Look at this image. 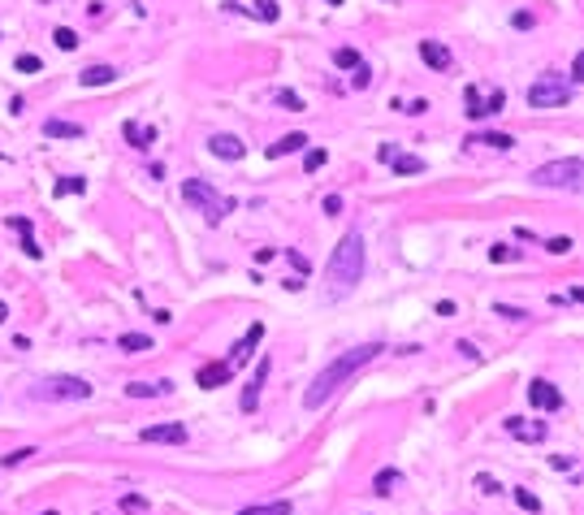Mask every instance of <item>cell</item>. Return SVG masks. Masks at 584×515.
<instances>
[{
  "label": "cell",
  "instance_id": "60d3db41",
  "mask_svg": "<svg viewBox=\"0 0 584 515\" xmlns=\"http://www.w3.org/2000/svg\"><path fill=\"white\" fill-rule=\"evenodd\" d=\"M572 83H584V52H576L572 61Z\"/></svg>",
  "mask_w": 584,
  "mask_h": 515
},
{
  "label": "cell",
  "instance_id": "3957f363",
  "mask_svg": "<svg viewBox=\"0 0 584 515\" xmlns=\"http://www.w3.org/2000/svg\"><path fill=\"white\" fill-rule=\"evenodd\" d=\"M532 182L541 186H558V191H580L584 186V160L580 156H567V160H549L532 173Z\"/></svg>",
  "mask_w": 584,
  "mask_h": 515
},
{
  "label": "cell",
  "instance_id": "277c9868",
  "mask_svg": "<svg viewBox=\"0 0 584 515\" xmlns=\"http://www.w3.org/2000/svg\"><path fill=\"white\" fill-rule=\"evenodd\" d=\"M182 200H186L191 208H199V213H204L208 221H213V225H217V221L234 208V200L217 195V191L208 186V182H199V178H186V182H182Z\"/></svg>",
  "mask_w": 584,
  "mask_h": 515
},
{
  "label": "cell",
  "instance_id": "7402d4cb",
  "mask_svg": "<svg viewBox=\"0 0 584 515\" xmlns=\"http://www.w3.org/2000/svg\"><path fill=\"white\" fill-rule=\"evenodd\" d=\"M251 18H260V22H278L282 18V9H278V0H255V9H247Z\"/></svg>",
  "mask_w": 584,
  "mask_h": 515
},
{
  "label": "cell",
  "instance_id": "5b68a950",
  "mask_svg": "<svg viewBox=\"0 0 584 515\" xmlns=\"http://www.w3.org/2000/svg\"><path fill=\"white\" fill-rule=\"evenodd\" d=\"M26 398L35 403H57V398H91V385L83 377H43L26 390Z\"/></svg>",
  "mask_w": 584,
  "mask_h": 515
},
{
  "label": "cell",
  "instance_id": "d6986e66",
  "mask_svg": "<svg viewBox=\"0 0 584 515\" xmlns=\"http://www.w3.org/2000/svg\"><path fill=\"white\" fill-rule=\"evenodd\" d=\"M467 143H485V148H498V152L515 148V139H511V135H502V130H480V135H472Z\"/></svg>",
  "mask_w": 584,
  "mask_h": 515
},
{
  "label": "cell",
  "instance_id": "1f68e13d",
  "mask_svg": "<svg viewBox=\"0 0 584 515\" xmlns=\"http://www.w3.org/2000/svg\"><path fill=\"white\" fill-rule=\"evenodd\" d=\"M489 260H494V264H511V260H515V247L494 243V247H489Z\"/></svg>",
  "mask_w": 584,
  "mask_h": 515
},
{
  "label": "cell",
  "instance_id": "4fadbf2b",
  "mask_svg": "<svg viewBox=\"0 0 584 515\" xmlns=\"http://www.w3.org/2000/svg\"><path fill=\"white\" fill-rule=\"evenodd\" d=\"M230 373H234V368L225 364V360H213V364H199L195 381H199L204 390H217V385H225V381H230Z\"/></svg>",
  "mask_w": 584,
  "mask_h": 515
},
{
  "label": "cell",
  "instance_id": "9a60e30c",
  "mask_svg": "<svg viewBox=\"0 0 584 515\" xmlns=\"http://www.w3.org/2000/svg\"><path fill=\"white\" fill-rule=\"evenodd\" d=\"M43 135H48V139H78V135H83V126H78V122H65V117H48V122H43Z\"/></svg>",
  "mask_w": 584,
  "mask_h": 515
},
{
  "label": "cell",
  "instance_id": "ba28073f",
  "mask_svg": "<svg viewBox=\"0 0 584 515\" xmlns=\"http://www.w3.org/2000/svg\"><path fill=\"white\" fill-rule=\"evenodd\" d=\"M269 368H273V360H269V356L255 364V373H251V381H247V390H242V398H238V407H242V411H255V407H260V390H264V381H269Z\"/></svg>",
  "mask_w": 584,
  "mask_h": 515
},
{
  "label": "cell",
  "instance_id": "8992f818",
  "mask_svg": "<svg viewBox=\"0 0 584 515\" xmlns=\"http://www.w3.org/2000/svg\"><path fill=\"white\" fill-rule=\"evenodd\" d=\"M572 100V83H558V78H537L528 87V104L532 108H563Z\"/></svg>",
  "mask_w": 584,
  "mask_h": 515
},
{
  "label": "cell",
  "instance_id": "b9f144b4",
  "mask_svg": "<svg viewBox=\"0 0 584 515\" xmlns=\"http://www.w3.org/2000/svg\"><path fill=\"white\" fill-rule=\"evenodd\" d=\"M398 148H394V143H377V160H381V165H389V156H394Z\"/></svg>",
  "mask_w": 584,
  "mask_h": 515
},
{
  "label": "cell",
  "instance_id": "7c38bea8",
  "mask_svg": "<svg viewBox=\"0 0 584 515\" xmlns=\"http://www.w3.org/2000/svg\"><path fill=\"white\" fill-rule=\"evenodd\" d=\"M260 338H264V325L255 320V325H251V329L234 342V351H230V360H225V364H230V368H234V364H247V360H251V351L260 347Z\"/></svg>",
  "mask_w": 584,
  "mask_h": 515
},
{
  "label": "cell",
  "instance_id": "52a82bcc",
  "mask_svg": "<svg viewBox=\"0 0 584 515\" xmlns=\"http://www.w3.org/2000/svg\"><path fill=\"white\" fill-rule=\"evenodd\" d=\"M528 403H532V407H541V411H558V407H563V394H558V385H554V381L537 377V381H528Z\"/></svg>",
  "mask_w": 584,
  "mask_h": 515
},
{
  "label": "cell",
  "instance_id": "8fae6325",
  "mask_svg": "<svg viewBox=\"0 0 584 515\" xmlns=\"http://www.w3.org/2000/svg\"><path fill=\"white\" fill-rule=\"evenodd\" d=\"M143 442H169V446H182L186 442V425H177V420H169V425H148L139 433Z\"/></svg>",
  "mask_w": 584,
  "mask_h": 515
},
{
  "label": "cell",
  "instance_id": "f35d334b",
  "mask_svg": "<svg viewBox=\"0 0 584 515\" xmlns=\"http://www.w3.org/2000/svg\"><path fill=\"white\" fill-rule=\"evenodd\" d=\"M368 83H372V70L360 61V66H355V87H368Z\"/></svg>",
  "mask_w": 584,
  "mask_h": 515
},
{
  "label": "cell",
  "instance_id": "6da1fadb",
  "mask_svg": "<svg viewBox=\"0 0 584 515\" xmlns=\"http://www.w3.org/2000/svg\"><path fill=\"white\" fill-rule=\"evenodd\" d=\"M381 351H385L381 342H360V347L342 351V356H338V360H329V364H324L320 373L312 377V385H307V394H303V407H307V411L324 407V403H329V398H333L338 390H342V385H347V381H351L355 373H360V368H368L372 360H377Z\"/></svg>",
  "mask_w": 584,
  "mask_h": 515
},
{
  "label": "cell",
  "instance_id": "9c48e42d",
  "mask_svg": "<svg viewBox=\"0 0 584 515\" xmlns=\"http://www.w3.org/2000/svg\"><path fill=\"white\" fill-rule=\"evenodd\" d=\"M507 433L515 442H545L549 425L545 420H528V416H515V420H507Z\"/></svg>",
  "mask_w": 584,
  "mask_h": 515
},
{
  "label": "cell",
  "instance_id": "44dd1931",
  "mask_svg": "<svg viewBox=\"0 0 584 515\" xmlns=\"http://www.w3.org/2000/svg\"><path fill=\"white\" fill-rule=\"evenodd\" d=\"M126 139L135 143V148H152L156 130H152V126H135V122H126Z\"/></svg>",
  "mask_w": 584,
  "mask_h": 515
},
{
  "label": "cell",
  "instance_id": "5bb4252c",
  "mask_svg": "<svg viewBox=\"0 0 584 515\" xmlns=\"http://www.w3.org/2000/svg\"><path fill=\"white\" fill-rule=\"evenodd\" d=\"M420 57H425V66L429 70H450V48L446 43H437V39H420Z\"/></svg>",
  "mask_w": 584,
  "mask_h": 515
},
{
  "label": "cell",
  "instance_id": "ffe728a7",
  "mask_svg": "<svg viewBox=\"0 0 584 515\" xmlns=\"http://www.w3.org/2000/svg\"><path fill=\"white\" fill-rule=\"evenodd\" d=\"M273 104H282L286 113H303L307 104H303V95L299 91H290V87H278V91H273Z\"/></svg>",
  "mask_w": 584,
  "mask_h": 515
},
{
  "label": "cell",
  "instance_id": "30bf717a",
  "mask_svg": "<svg viewBox=\"0 0 584 515\" xmlns=\"http://www.w3.org/2000/svg\"><path fill=\"white\" fill-rule=\"evenodd\" d=\"M208 152H213L217 160H242V156H247V143H242L238 135H213V139H208Z\"/></svg>",
  "mask_w": 584,
  "mask_h": 515
},
{
  "label": "cell",
  "instance_id": "d4e9b609",
  "mask_svg": "<svg viewBox=\"0 0 584 515\" xmlns=\"http://www.w3.org/2000/svg\"><path fill=\"white\" fill-rule=\"evenodd\" d=\"M117 347H121V351H148V347H152V338H148V333H121V338H117Z\"/></svg>",
  "mask_w": 584,
  "mask_h": 515
},
{
  "label": "cell",
  "instance_id": "e575fe53",
  "mask_svg": "<svg viewBox=\"0 0 584 515\" xmlns=\"http://www.w3.org/2000/svg\"><path fill=\"white\" fill-rule=\"evenodd\" d=\"M572 247H576V243H572V238H563V234H558V238H545V251H554V255H567Z\"/></svg>",
  "mask_w": 584,
  "mask_h": 515
},
{
  "label": "cell",
  "instance_id": "f546056e",
  "mask_svg": "<svg viewBox=\"0 0 584 515\" xmlns=\"http://www.w3.org/2000/svg\"><path fill=\"white\" fill-rule=\"evenodd\" d=\"M83 191H87L83 178H61V182H57V195H83Z\"/></svg>",
  "mask_w": 584,
  "mask_h": 515
},
{
  "label": "cell",
  "instance_id": "7a4b0ae2",
  "mask_svg": "<svg viewBox=\"0 0 584 515\" xmlns=\"http://www.w3.org/2000/svg\"><path fill=\"white\" fill-rule=\"evenodd\" d=\"M364 278V234L360 230H347L342 243L333 247L329 255V269H324V299L329 303H342L355 295V286Z\"/></svg>",
  "mask_w": 584,
  "mask_h": 515
},
{
  "label": "cell",
  "instance_id": "e0dca14e",
  "mask_svg": "<svg viewBox=\"0 0 584 515\" xmlns=\"http://www.w3.org/2000/svg\"><path fill=\"white\" fill-rule=\"evenodd\" d=\"M389 169H394L398 178H411V173H425V160L411 156V152H407V156H398V152H394V156H389Z\"/></svg>",
  "mask_w": 584,
  "mask_h": 515
},
{
  "label": "cell",
  "instance_id": "7bdbcfd3",
  "mask_svg": "<svg viewBox=\"0 0 584 515\" xmlns=\"http://www.w3.org/2000/svg\"><path fill=\"white\" fill-rule=\"evenodd\" d=\"M476 489H485V494H498V480H494V476H476Z\"/></svg>",
  "mask_w": 584,
  "mask_h": 515
},
{
  "label": "cell",
  "instance_id": "ac0fdd59",
  "mask_svg": "<svg viewBox=\"0 0 584 515\" xmlns=\"http://www.w3.org/2000/svg\"><path fill=\"white\" fill-rule=\"evenodd\" d=\"M299 148H307V135H286V139H278V143L269 148V160H282V156L299 152Z\"/></svg>",
  "mask_w": 584,
  "mask_h": 515
},
{
  "label": "cell",
  "instance_id": "603a6c76",
  "mask_svg": "<svg viewBox=\"0 0 584 515\" xmlns=\"http://www.w3.org/2000/svg\"><path fill=\"white\" fill-rule=\"evenodd\" d=\"M398 472L394 468H385V472H377V480H372V494H394V485H398Z\"/></svg>",
  "mask_w": 584,
  "mask_h": 515
},
{
  "label": "cell",
  "instance_id": "484cf974",
  "mask_svg": "<svg viewBox=\"0 0 584 515\" xmlns=\"http://www.w3.org/2000/svg\"><path fill=\"white\" fill-rule=\"evenodd\" d=\"M52 43L61 48V52H74V48H78V35H74L70 26H57V30H52Z\"/></svg>",
  "mask_w": 584,
  "mask_h": 515
},
{
  "label": "cell",
  "instance_id": "ee69618b",
  "mask_svg": "<svg viewBox=\"0 0 584 515\" xmlns=\"http://www.w3.org/2000/svg\"><path fill=\"white\" fill-rule=\"evenodd\" d=\"M9 230H18V234H30V221H26V217H9Z\"/></svg>",
  "mask_w": 584,
  "mask_h": 515
},
{
  "label": "cell",
  "instance_id": "4316f807",
  "mask_svg": "<svg viewBox=\"0 0 584 515\" xmlns=\"http://www.w3.org/2000/svg\"><path fill=\"white\" fill-rule=\"evenodd\" d=\"M463 104H467V108H463L467 117H472V122H480V108H485V100H480V91H476V87H467V91H463Z\"/></svg>",
  "mask_w": 584,
  "mask_h": 515
},
{
  "label": "cell",
  "instance_id": "2e32d148",
  "mask_svg": "<svg viewBox=\"0 0 584 515\" xmlns=\"http://www.w3.org/2000/svg\"><path fill=\"white\" fill-rule=\"evenodd\" d=\"M113 78H117V70H113V66H87L83 74H78V83H83V87H108Z\"/></svg>",
  "mask_w": 584,
  "mask_h": 515
},
{
  "label": "cell",
  "instance_id": "8d00e7d4",
  "mask_svg": "<svg viewBox=\"0 0 584 515\" xmlns=\"http://www.w3.org/2000/svg\"><path fill=\"white\" fill-rule=\"evenodd\" d=\"M22 251L30 255V260H39V255H43V251H39V243H35V234H22Z\"/></svg>",
  "mask_w": 584,
  "mask_h": 515
},
{
  "label": "cell",
  "instance_id": "d6a6232c",
  "mask_svg": "<svg viewBox=\"0 0 584 515\" xmlns=\"http://www.w3.org/2000/svg\"><path fill=\"white\" fill-rule=\"evenodd\" d=\"M121 511H130V515L148 511V498H139V494H126V498H121Z\"/></svg>",
  "mask_w": 584,
  "mask_h": 515
},
{
  "label": "cell",
  "instance_id": "f1b7e54d",
  "mask_svg": "<svg viewBox=\"0 0 584 515\" xmlns=\"http://www.w3.org/2000/svg\"><path fill=\"white\" fill-rule=\"evenodd\" d=\"M502 104H507V95H502V91H489V100H485L480 117H498V113H502Z\"/></svg>",
  "mask_w": 584,
  "mask_h": 515
},
{
  "label": "cell",
  "instance_id": "836d02e7",
  "mask_svg": "<svg viewBox=\"0 0 584 515\" xmlns=\"http://www.w3.org/2000/svg\"><path fill=\"white\" fill-rule=\"evenodd\" d=\"M515 503H519V507H524V511H532V515H537V511H541V503H537V498H532L528 489H519V485H515Z\"/></svg>",
  "mask_w": 584,
  "mask_h": 515
},
{
  "label": "cell",
  "instance_id": "f6af8a7d",
  "mask_svg": "<svg viewBox=\"0 0 584 515\" xmlns=\"http://www.w3.org/2000/svg\"><path fill=\"white\" fill-rule=\"evenodd\" d=\"M286 255H290V264H295L299 273H307V255L303 251H286Z\"/></svg>",
  "mask_w": 584,
  "mask_h": 515
},
{
  "label": "cell",
  "instance_id": "ab89813d",
  "mask_svg": "<svg viewBox=\"0 0 584 515\" xmlns=\"http://www.w3.org/2000/svg\"><path fill=\"white\" fill-rule=\"evenodd\" d=\"M324 213H329V217L342 213V195H324Z\"/></svg>",
  "mask_w": 584,
  "mask_h": 515
},
{
  "label": "cell",
  "instance_id": "4dcf8cb0",
  "mask_svg": "<svg viewBox=\"0 0 584 515\" xmlns=\"http://www.w3.org/2000/svg\"><path fill=\"white\" fill-rule=\"evenodd\" d=\"M39 70H43V61H39L35 52H22V57H18V74H39Z\"/></svg>",
  "mask_w": 584,
  "mask_h": 515
},
{
  "label": "cell",
  "instance_id": "cb8c5ba5",
  "mask_svg": "<svg viewBox=\"0 0 584 515\" xmlns=\"http://www.w3.org/2000/svg\"><path fill=\"white\" fill-rule=\"evenodd\" d=\"M238 515H290V503H260V507H242Z\"/></svg>",
  "mask_w": 584,
  "mask_h": 515
},
{
  "label": "cell",
  "instance_id": "bcb514c9",
  "mask_svg": "<svg viewBox=\"0 0 584 515\" xmlns=\"http://www.w3.org/2000/svg\"><path fill=\"white\" fill-rule=\"evenodd\" d=\"M30 455H35V450H13V455H5V463L13 468V463H22V459H30Z\"/></svg>",
  "mask_w": 584,
  "mask_h": 515
},
{
  "label": "cell",
  "instance_id": "d590c367",
  "mask_svg": "<svg viewBox=\"0 0 584 515\" xmlns=\"http://www.w3.org/2000/svg\"><path fill=\"white\" fill-rule=\"evenodd\" d=\"M303 165H307V173H316V169L324 165V152H320V148H312V152L303 156Z\"/></svg>",
  "mask_w": 584,
  "mask_h": 515
},
{
  "label": "cell",
  "instance_id": "681fc988",
  "mask_svg": "<svg viewBox=\"0 0 584 515\" xmlns=\"http://www.w3.org/2000/svg\"><path fill=\"white\" fill-rule=\"evenodd\" d=\"M43 515H57V511H43Z\"/></svg>",
  "mask_w": 584,
  "mask_h": 515
},
{
  "label": "cell",
  "instance_id": "74e56055",
  "mask_svg": "<svg viewBox=\"0 0 584 515\" xmlns=\"http://www.w3.org/2000/svg\"><path fill=\"white\" fill-rule=\"evenodd\" d=\"M498 316H507V320H524L528 312H524V308H511V303H498Z\"/></svg>",
  "mask_w": 584,
  "mask_h": 515
},
{
  "label": "cell",
  "instance_id": "83f0119b",
  "mask_svg": "<svg viewBox=\"0 0 584 515\" xmlns=\"http://www.w3.org/2000/svg\"><path fill=\"white\" fill-rule=\"evenodd\" d=\"M333 66H338V70H355V66H360V52H355V48H338V52H333Z\"/></svg>",
  "mask_w": 584,
  "mask_h": 515
},
{
  "label": "cell",
  "instance_id": "7dc6e473",
  "mask_svg": "<svg viewBox=\"0 0 584 515\" xmlns=\"http://www.w3.org/2000/svg\"><path fill=\"white\" fill-rule=\"evenodd\" d=\"M5 320H9V308H5V303H0V325H5Z\"/></svg>",
  "mask_w": 584,
  "mask_h": 515
},
{
  "label": "cell",
  "instance_id": "c3c4849f",
  "mask_svg": "<svg viewBox=\"0 0 584 515\" xmlns=\"http://www.w3.org/2000/svg\"><path fill=\"white\" fill-rule=\"evenodd\" d=\"M329 5H342V0H329Z\"/></svg>",
  "mask_w": 584,
  "mask_h": 515
}]
</instances>
